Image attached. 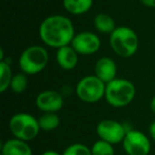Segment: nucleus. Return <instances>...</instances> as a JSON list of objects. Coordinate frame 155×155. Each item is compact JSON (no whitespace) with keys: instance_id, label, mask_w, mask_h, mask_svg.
Segmentation results:
<instances>
[{"instance_id":"1","label":"nucleus","mask_w":155,"mask_h":155,"mask_svg":"<svg viewBox=\"0 0 155 155\" xmlns=\"http://www.w3.org/2000/svg\"><path fill=\"white\" fill-rule=\"evenodd\" d=\"M75 35L73 22L60 14L47 16L38 27V36L46 46L58 49L71 44Z\"/></svg>"},{"instance_id":"2","label":"nucleus","mask_w":155,"mask_h":155,"mask_svg":"<svg viewBox=\"0 0 155 155\" xmlns=\"http://www.w3.org/2000/svg\"><path fill=\"white\" fill-rule=\"evenodd\" d=\"M135 97L136 87L127 79L116 78L106 84L104 99L113 107H125L133 102Z\"/></svg>"},{"instance_id":"3","label":"nucleus","mask_w":155,"mask_h":155,"mask_svg":"<svg viewBox=\"0 0 155 155\" xmlns=\"http://www.w3.org/2000/svg\"><path fill=\"white\" fill-rule=\"evenodd\" d=\"M110 46L115 54L120 58H129L138 50V35L130 27L119 26L110 35Z\"/></svg>"},{"instance_id":"4","label":"nucleus","mask_w":155,"mask_h":155,"mask_svg":"<svg viewBox=\"0 0 155 155\" xmlns=\"http://www.w3.org/2000/svg\"><path fill=\"white\" fill-rule=\"evenodd\" d=\"M49 62V53L43 46L32 45L21 52L18 65L21 72L27 75H34L41 72Z\"/></svg>"},{"instance_id":"5","label":"nucleus","mask_w":155,"mask_h":155,"mask_svg":"<svg viewBox=\"0 0 155 155\" xmlns=\"http://www.w3.org/2000/svg\"><path fill=\"white\" fill-rule=\"evenodd\" d=\"M9 129L14 138L27 142L36 138L41 131L38 119L28 113H17L13 115L9 121Z\"/></svg>"},{"instance_id":"6","label":"nucleus","mask_w":155,"mask_h":155,"mask_svg":"<svg viewBox=\"0 0 155 155\" xmlns=\"http://www.w3.org/2000/svg\"><path fill=\"white\" fill-rule=\"evenodd\" d=\"M106 84L95 74L85 75L77 83V97L84 103H97L105 96Z\"/></svg>"},{"instance_id":"7","label":"nucleus","mask_w":155,"mask_h":155,"mask_svg":"<svg viewBox=\"0 0 155 155\" xmlns=\"http://www.w3.org/2000/svg\"><path fill=\"white\" fill-rule=\"evenodd\" d=\"M129 131L131 130L127 129L125 123H121L114 119H103L96 127V132L100 139L113 146L122 142Z\"/></svg>"},{"instance_id":"8","label":"nucleus","mask_w":155,"mask_h":155,"mask_svg":"<svg viewBox=\"0 0 155 155\" xmlns=\"http://www.w3.org/2000/svg\"><path fill=\"white\" fill-rule=\"evenodd\" d=\"M122 147L127 155H149L151 151V141L141 131L131 130L125 135Z\"/></svg>"},{"instance_id":"9","label":"nucleus","mask_w":155,"mask_h":155,"mask_svg":"<svg viewBox=\"0 0 155 155\" xmlns=\"http://www.w3.org/2000/svg\"><path fill=\"white\" fill-rule=\"evenodd\" d=\"M70 45L79 55H93L101 48V39L91 31H82L75 33Z\"/></svg>"},{"instance_id":"10","label":"nucleus","mask_w":155,"mask_h":155,"mask_svg":"<svg viewBox=\"0 0 155 155\" xmlns=\"http://www.w3.org/2000/svg\"><path fill=\"white\" fill-rule=\"evenodd\" d=\"M35 104L43 113H58L64 105V98L60 91L47 89L41 91L36 96Z\"/></svg>"},{"instance_id":"11","label":"nucleus","mask_w":155,"mask_h":155,"mask_svg":"<svg viewBox=\"0 0 155 155\" xmlns=\"http://www.w3.org/2000/svg\"><path fill=\"white\" fill-rule=\"evenodd\" d=\"M117 64L110 56H102L95 64V75L105 84L112 82L117 78Z\"/></svg>"},{"instance_id":"12","label":"nucleus","mask_w":155,"mask_h":155,"mask_svg":"<svg viewBox=\"0 0 155 155\" xmlns=\"http://www.w3.org/2000/svg\"><path fill=\"white\" fill-rule=\"evenodd\" d=\"M55 61L61 69L70 71L73 70L79 64V54L71 45L64 46L56 49Z\"/></svg>"},{"instance_id":"13","label":"nucleus","mask_w":155,"mask_h":155,"mask_svg":"<svg viewBox=\"0 0 155 155\" xmlns=\"http://www.w3.org/2000/svg\"><path fill=\"white\" fill-rule=\"evenodd\" d=\"M1 153L2 155H33L32 149L28 142L17 138L8 139L2 144Z\"/></svg>"},{"instance_id":"14","label":"nucleus","mask_w":155,"mask_h":155,"mask_svg":"<svg viewBox=\"0 0 155 155\" xmlns=\"http://www.w3.org/2000/svg\"><path fill=\"white\" fill-rule=\"evenodd\" d=\"M94 0H63V7L71 15H83L93 8Z\"/></svg>"},{"instance_id":"15","label":"nucleus","mask_w":155,"mask_h":155,"mask_svg":"<svg viewBox=\"0 0 155 155\" xmlns=\"http://www.w3.org/2000/svg\"><path fill=\"white\" fill-rule=\"evenodd\" d=\"M94 26L99 33L110 35L117 28L114 18L107 13H98L94 18Z\"/></svg>"},{"instance_id":"16","label":"nucleus","mask_w":155,"mask_h":155,"mask_svg":"<svg viewBox=\"0 0 155 155\" xmlns=\"http://www.w3.org/2000/svg\"><path fill=\"white\" fill-rule=\"evenodd\" d=\"M38 123L41 131L51 132L60 127L61 119L58 113H44L38 118Z\"/></svg>"},{"instance_id":"17","label":"nucleus","mask_w":155,"mask_h":155,"mask_svg":"<svg viewBox=\"0 0 155 155\" xmlns=\"http://www.w3.org/2000/svg\"><path fill=\"white\" fill-rule=\"evenodd\" d=\"M14 73L12 72L11 66L8 61L0 62V93L3 94L11 86Z\"/></svg>"},{"instance_id":"18","label":"nucleus","mask_w":155,"mask_h":155,"mask_svg":"<svg viewBox=\"0 0 155 155\" xmlns=\"http://www.w3.org/2000/svg\"><path fill=\"white\" fill-rule=\"evenodd\" d=\"M27 87H28V77L26 73L24 72H18L13 75L12 79L11 86L10 89L13 91L14 94H22L26 91Z\"/></svg>"},{"instance_id":"19","label":"nucleus","mask_w":155,"mask_h":155,"mask_svg":"<svg viewBox=\"0 0 155 155\" xmlns=\"http://www.w3.org/2000/svg\"><path fill=\"white\" fill-rule=\"evenodd\" d=\"M91 155H115V150L113 144L104 141V140H97L91 146Z\"/></svg>"},{"instance_id":"20","label":"nucleus","mask_w":155,"mask_h":155,"mask_svg":"<svg viewBox=\"0 0 155 155\" xmlns=\"http://www.w3.org/2000/svg\"><path fill=\"white\" fill-rule=\"evenodd\" d=\"M62 155H91V150L86 144L72 143L65 149Z\"/></svg>"},{"instance_id":"21","label":"nucleus","mask_w":155,"mask_h":155,"mask_svg":"<svg viewBox=\"0 0 155 155\" xmlns=\"http://www.w3.org/2000/svg\"><path fill=\"white\" fill-rule=\"evenodd\" d=\"M140 2L147 8L150 9H154L155 8V0H140Z\"/></svg>"},{"instance_id":"22","label":"nucleus","mask_w":155,"mask_h":155,"mask_svg":"<svg viewBox=\"0 0 155 155\" xmlns=\"http://www.w3.org/2000/svg\"><path fill=\"white\" fill-rule=\"evenodd\" d=\"M149 133H150V136L152 137V139L155 141V120L149 127Z\"/></svg>"},{"instance_id":"23","label":"nucleus","mask_w":155,"mask_h":155,"mask_svg":"<svg viewBox=\"0 0 155 155\" xmlns=\"http://www.w3.org/2000/svg\"><path fill=\"white\" fill-rule=\"evenodd\" d=\"M150 108L152 110V113L155 115V96L151 99V102H150Z\"/></svg>"},{"instance_id":"24","label":"nucleus","mask_w":155,"mask_h":155,"mask_svg":"<svg viewBox=\"0 0 155 155\" xmlns=\"http://www.w3.org/2000/svg\"><path fill=\"white\" fill-rule=\"evenodd\" d=\"M41 155H62V154H60V153L56 152V151L48 150V151H45Z\"/></svg>"}]
</instances>
